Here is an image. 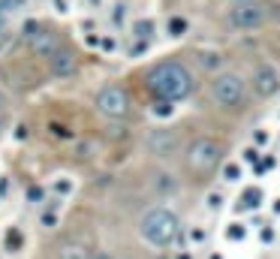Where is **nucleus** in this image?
I'll return each instance as SVG.
<instances>
[{
    "mask_svg": "<svg viewBox=\"0 0 280 259\" xmlns=\"http://www.w3.org/2000/svg\"><path fill=\"white\" fill-rule=\"evenodd\" d=\"M136 78L154 103H169V106L184 103L199 91V75L193 63L181 54H166V57L145 63L136 72Z\"/></svg>",
    "mask_w": 280,
    "mask_h": 259,
    "instance_id": "f257e3e1",
    "label": "nucleus"
},
{
    "mask_svg": "<svg viewBox=\"0 0 280 259\" xmlns=\"http://www.w3.org/2000/svg\"><path fill=\"white\" fill-rule=\"evenodd\" d=\"M202 100H205L208 109H214L220 115H241V112H247L250 103H253V91H250L247 72H241L235 66H223V69L211 72L205 78Z\"/></svg>",
    "mask_w": 280,
    "mask_h": 259,
    "instance_id": "f03ea898",
    "label": "nucleus"
},
{
    "mask_svg": "<svg viewBox=\"0 0 280 259\" xmlns=\"http://www.w3.org/2000/svg\"><path fill=\"white\" fill-rule=\"evenodd\" d=\"M178 160H181V166H184V172L190 178L205 181V178H211L226 163V142L217 139V136H211V133L190 136Z\"/></svg>",
    "mask_w": 280,
    "mask_h": 259,
    "instance_id": "7ed1b4c3",
    "label": "nucleus"
},
{
    "mask_svg": "<svg viewBox=\"0 0 280 259\" xmlns=\"http://www.w3.org/2000/svg\"><path fill=\"white\" fill-rule=\"evenodd\" d=\"M280 21V0H232L223 12V24L232 33H259Z\"/></svg>",
    "mask_w": 280,
    "mask_h": 259,
    "instance_id": "20e7f679",
    "label": "nucleus"
},
{
    "mask_svg": "<svg viewBox=\"0 0 280 259\" xmlns=\"http://www.w3.org/2000/svg\"><path fill=\"white\" fill-rule=\"evenodd\" d=\"M21 39H24V48L27 54L36 60V63H45L48 57H54L60 48L72 45V36L63 24L57 21H48V18H27L24 27H21Z\"/></svg>",
    "mask_w": 280,
    "mask_h": 259,
    "instance_id": "39448f33",
    "label": "nucleus"
},
{
    "mask_svg": "<svg viewBox=\"0 0 280 259\" xmlns=\"http://www.w3.org/2000/svg\"><path fill=\"white\" fill-rule=\"evenodd\" d=\"M181 232V217L166 205H151L139 217V235L154 247H169Z\"/></svg>",
    "mask_w": 280,
    "mask_h": 259,
    "instance_id": "423d86ee",
    "label": "nucleus"
},
{
    "mask_svg": "<svg viewBox=\"0 0 280 259\" xmlns=\"http://www.w3.org/2000/svg\"><path fill=\"white\" fill-rule=\"evenodd\" d=\"M94 109L109 121H130L133 118V94L124 81H106L94 91Z\"/></svg>",
    "mask_w": 280,
    "mask_h": 259,
    "instance_id": "0eeeda50",
    "label": "nucleus"
},
{
    "mask_svg": "<svg viewBox=\"0 0 280 259\" xmlns=\"http://www.w3.org/2000/svg\"><path fill=\"white\" fill-rule=\"evenodd\" d=\"M184 145H187V139L181 136V127H172V124H160V127H151L145 133V151L160 163L178 160Z\"/></svg>",
    "mask_w": 280,
    "mask_h": 259,
    "instance_id": "6e6552de",
    "label": "nucleus"
},
{
    "mask_svg": "<svg viewBox=\"0 0 280 259\" xmlns=\"http://www.w3.org/2000/svg\"><path fill=\"white\" fill-rule=\"evenodd\" d=\"M247 81H250L253 100H274L280 94V66L268 57H259L253 69L247 72Z\"/></svg>",
    "mask_w": 280,
    "mask_h": 259,
    "instance_id": "1a4fd4ad",
    "label": "nucleus"
},
{
    "mask_svg": "<svg viewBox=\"0 0 280 259\" xmlns=\"http://www.w3.org/2000/svg\"><path fill=\"white\" fill-rule=\"evenodd\" d=\"M42 66H45V72H48L51 78H72V75L81 72V51H78L75 42H72V45L60 48L54 57H48Z\"/></svg>",
    "mask_w": 280,
    "mask_h": 259,
    "instance_id": "9d476101",
    "label": "nucleus"
},
{
    "mask_svg": "<svg viewBox=\"0 0 280 259\" xmlns=\"http://www.w3.org/2000/svg\"><path fill=\"white\" fill-rule=\"evenodd\" d=\"M148 184H151V190H154V196H160V199H169V196H178V190H181V181L166 169V166H157L154 172H151V178H148Z\"/></svg>",
    "mask_w": 280,
    "mask_h": 259,
    "instance_id": "9b49d317",
    "label": "nucleus"
},
{
    "mask_svg": "<svg viewBox=\"0 0 280 259\" xmlns=\"http://www.w3.org/2000/svg\"><path fill=\"white\" fill-rule=\"evenodd\" d=\"M57 259H90V250L81 241H66V244H60Z\"/></svg>",
    "mask_w": 280,
    "mask_h": 259,
    "instance_id": "f8f14e48",
    "label": "nucleus"
},
{
    "mask_svg": "<svg viewBox=\"0 0 280 259\" xmlns=\"http://www.w3.org/2000/svg\"><path fill=\"white\" fill-rule=\"evenodd\" d=\"M154 30H157V24H154V18H136L133 21V39H145V42H151V36H154Z\"/></svg>",
    "mask_w": 280,
    "mask_h": 259,
    "instance_id": "ddd939ff",
    "label": "nucleus"
},
{
    "mask_svg": "<svg viewBox=\"0 0 280 259\" xmlns=\"http://www.w3.org/2000/svg\"><path fill=\"white\" fill-rule=\"evenodd\" d=\"M187 30H190V21H187L184 15H169V18H166V33H169V36L178 39V36H184Z\"/></svg>",
    "mask_w": 280,
    "mask_h": 259,
    "instance_id": "4468645a",
    "label": "nucleus"
},
{
    "mask_svg": "<svg viewBox=\"0 0 280 259\" xmlns=\"http://www.w3.org/2000/svg\"><path fill=\"white\" fill-rule=\"evenodd\" d=\"M259 202H262V193H259L256 187H247L244 196H241V208H256Z\"/></svg>",
    "mask_w": 280,
    "mask_h": 259,
    "instance_id": "2eb2a0df",
    "label": "nucleus"
},
{
    "mask_svg": "<svg viewBox=\"0 0 280 259\" xmlns=\"http://www.w3.org/2000/svg\"><path fill=\"white\" fill-rule=\"evenodd\" d=\"M220 169H223V178H226V181H238V175H241V169H238L235 163H229V166H220Z\"/></svg>",
    "mask_w": 280,
    "mask_h": 259,
    "instance_id": "dca6fc26",
    "label": "nucleus"
},
{
    "mask_svg": "<svg viewBox=\"0 0 280 259\" xmlns=\"http://www.w3.org/2000/svg\"><path fill=\"white\" fill-rule=\"evenodd\" d=\"M6 244H9V250H15V247L21 244V232H18V229H9V235H6Z\"/></svg>",
    "mask_w": 280,
    "mask_h": 259,
    "instance_id": "f3484780",
    "label": "nucleus"
},
{
    "mask_svg": "<svg viewBox=\"0 0 280 259\" xmlns=\"http://www.w3.org/2000/svg\"><path fill=\"white\" fill-rule=\"evenodd\" d=\"M6 45H9V30H6V24L0 21V51H3Z\"/></svg>",
    "mask_w": 280,
    "mask_h": 259,
    "instance_id": "a211bd4d",
    "label": "nucleus"
},
{
    "mask_svg": "<svg viewBox=\"0 0 280 259\" xmlns=\"http://www.w3.org/2000/svg\"><path fill=\"white\" fill-rule=\"evenodd\" d=\"M6 109H9V97H6V91L0 88V115H6Z\"/></svg>",
    "mask_w": 280,
    "mask_h": 259,
    "instance_id": "6ab92c4d",
    "label": "nucleus"
},
{
    "mask_svg": "<svg viewBox=\"0 0 280 259\" xmlns=\"http://www.w3.org/2000/svg\"><path fill=\"white\" fill-rule=\"evenodd\" d=\"M256 157H259V151H256V148H247V151H244V160H256Z\"/></svg>",
    "mask_w": 280,
    "mask_h": 259,
    "instance_id": "aec40b11",
    "label": "nucleus"
},
{
    "mask_svg": "<svg viewBox=\"0 0 280 259\" xmlns=\"http://www.w3.org/2000/svg\"><path fill=\"white\" fill-rule=\"evenodd\" d=\"M238 235H244V226H241V229H238V226L229 229V238H238Z\"/></svg>",
    "mask_w": 280,
    "mask_h": 259,
    "instance_id": "412c9836",
    "label": "nucleus"
},
{
    "mask_svg": "<svg viewBox=\"0 0 280 259\" xmlns=\"http://www.w3.org/2000/svg\"><path fill=\"white\" fill-rule=\"evenodd\" d=\"M90 259H115L112 253H90Z\"/></svg>",
    "mask_w": 280,
    "mask_h": 259,
    "instance_id": "4be33fe9",
    "label": "nucleus"
},
{
    "mask_svg": "<svg viewBox=\"0 0 280 259\" xmlns=\"http://www.w3.org/2000/svg\"><path fill=\"white\" fill-rule=\"evenodd\" d=\"M6 124H9V121H6V115H0V136H3V130H6Z\"/></svg>",
    "mask_w": 280,
    "mask_h": 259,
    "instance_id": "5701e85b",
    "label": "nucleus"
},
{
    "mask_svg": "<svg viewBox=\"0 0 280 259\" xmlns=\"http://www.w3.org/2000/svg\"><path fill=\"white\" fill-rule=\"evenodd\" d=\"M124 259H136V256H124Z\"/></svg>",
    "mask_w": 280,
    "mask_h": 259,
    "instance_id": "b1692460",
    "label": "nucleus"
},
{
    "mask_svg": "<svg viewBox=\"0 0 280 259\" xmlns=\"http://www.w3.org/2000/svg\"><path fill=\"white\" fill-rule=\"evenodd\" d=\"M90 3H97V0H90Z\"/></svg>",
    "mask_w": 280,
    "mask_h": 259,
    "instance_id": "393cba45",
    "label": "nucleus"
}]
</instances>
